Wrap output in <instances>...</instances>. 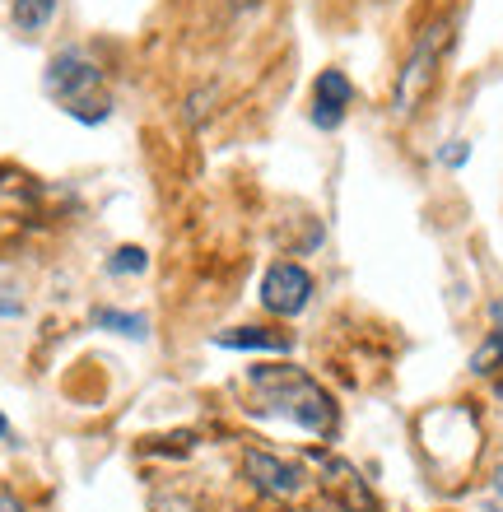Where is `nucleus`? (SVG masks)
Returning <instances> with one entry per match:
<instances>
[{
    "label": "nucleus",
    "instance_id": "obj_12",
    "mask_svg": "<svg viewBox=\"0 0 503 512\" xmlns=\"http://www.w3.org/2000/svg\"><path fill=\"white\" fill-rule=\"evenodd\" d=\"M443 163H448V168H462V163H466V145H462V140H457L452 149H443Z\"/></svg>",
    "mask_w": 503,
    "mask_h": 512
},
{
    "label": "nucleus",
    "instance_id": "obj_3",
    "mask_svg": "<svg viewBox=\"0 0 503 512\" xmlns=\"http://www.w3.org/2000/svg\"><path fill=\"white\" fill-rule=\"evenodd\" d=\"M443 42H448V28L434 24L424 28V38L415 42V52H410L406 70H401V84H396V112L410 117V112L420 108V98L429 94V84H434V66H438V52H443Z\"/></svg>",
    "mask_w": 503,
    "mask_h": 512
},
{
    "label": "nucleus",
    "instance_id": "obj_5",
    "mask_svg": "<svg viewBox=\"0 0 503 512\" xmlns=\"http://www.w3.org/2000/svg\"><path fill=\"white\" fill-rule=\"evenodd\" d=\"M308 298H313V275L294 261H280V266L266 270V280H261V303L275 312V317H299L308 308Z\"/></svg>",
    "mask_w": 503,
    "mask_h": 512
},
{
    "label": "nucleus",
    "instance_id": "obj_13",
    "mask_svg": "<svg viewBox=\"0 0 503 512\" xmlns=\"http://www.w3.org/2000/svg\"><path fill=\"white\" fill-rule=\"evenodd\" d=\"M494 322H503V298H499V303H494Z\"/></svg>",
    "mask_w": 503,
    "mask_h": 512
},
{
    "label": "nucleus",
    "instance_id": "obj_2",
    "mask_svg": "<svg viewBox=\"0 0 503 512\" xmlns=\"http://www.w3.org/2000/svg\"><path fill=\"white\" fill-rule=\"evenodd\" d=\"M47 94L75 117V122L94 126L108 117V94H103V70L84 52H61L47 66Z\"/></svg>",
    "mask_w": 503,
    "mask_h": 512
},
{
    "label": "nucleus",
    "instance_id": "obj_6",
    "mask_svg": "<svg viewBox=\"0 0 503 512\" xmlns=\"http://www.w3.org/2000/svg\"><path fill=\"white\" fill-rule=\"evenodd\" d=\"M345 108H350V80H345V70H322L313 89V126L336 131L345 122Z\"/></svg>",
    "mask_w": 503,
    "mask_h": 512
},
{
    "label": "nucleus",
    "instance_id": "obj_10",
    "mask_svg": "<svg viewBox=\"0 0 503 512\" xmlns=\"http://www.w3.org/2000/svg\"><path fill=\"white\" fill-rule=\"evenodd\" d=\"M503 368V331H490V336L480 340V350L471 354V373H480V378H494Z\"/></svg>",
    "mask_w": 503,
    "mask_h": 512
},
{
    "label": "nucleus",
    "instance_id": "obj_16",
    "mask_svg": "<svg viewBox=\"0 0 503 512\" xmlns=\"http://www.w3.org/2000/svg\"><path fill=\"white\" fill-rule=\"evenodd\" d=\"M5 433H10V424H5V415H0V438H5Z\"/></svg>",
    "mask_w": 503,
    "mask_h": 512
},
{
    "label": "nucleus",
    "instance_id": "obj_9",
    "mask_svg": "<svg viewBox=\"0 0 503 512\" xmlns=\"http://www.w3.org/2000/svg\"><path fill=\"white\" fill-rule=\"evenodd\" d=\"M56 14V0H14V24L24 33H38V28L52 24Z\"/></svg>",
    "mask_w": 503,
    "mask_h": 512
},
{
    "label": "nucleus",
    "instance_id": "obj_8",
    "mask_svg": "<svg viewBox=\"0 0 503 512\" xmlns=\"http://www.w3.org/2000/svg\"><path fill=\"white\" fill-rule=\"evenodd\" d=\"M94 322L103 326V331H117V336H131V340L150 336V322H145V317H140V312H117V308H98V312H94Z\"/></svg>",
    "mask_w": 503,
    "mask_h": 512
},
{
    "label": "nucleus",
    "instance_id": "obj_4",
    "mask_svg": "<svg viewBox=\"0 0 503 512\" xmlns=\"http://www.w3.org/2000/svg\"><path fill=\"white\" fill-rule=\"evenodd\" d=\"M243 471L252 480L261 499H299L303 489H308V471H303L299 461H285L275 457V452H247L243 457Z\"/></svg>",
    "mask_w": 503,
    "mask_h": 512
},
{
    "label": "nucleus",
    "instance_id": "obj_7",
    "mask_svg": "<svg viewBox=\"0 0 503 512\" xmlns=\"http://www.w3.org/2000/svg\"><path fill=\"white\" fill-rule=\"evenodd\" d=\"M219 350H289V331H271V326H233L215 336Z\"/></svg>",
    "mask_w": 503,
    "mask_h": 512
},
{
    "label": "nucleus",
    "instance_id": "obj_11",
    "mask_svg": "<svg viewBox=\"0 0 503 512\" xmlns=\"http://www.w3.org/2000/svg\"><path fill=\"white\" fill-rule=\"evenodd\" d=\"M145 266H150V252H145V247H117L108 261L112 275H140Z\"/></svg>",
    "mask_w": 503,
    "mask_h": 512
},
{
    "label": "nucleus",
    "instance_id": "obj_1",
    "mask_svg": "<svg viewBox=\"0 0 503 512\" xmlns=\"http://www.w3.org/2000/svg\"><path fill=\"white\" fill-rule=\"evenodd\" d=\"M247 382H252V391L271 405L275 415L294 419L299 429H308V433H331L336 429V401H331L327 387H317L303 368L261 364V368L247 373Z\"/></svg>",
    "mask_w": 503,
    "mask_h": 512
},
{
    "label": "nucleus",
    "instance_id": "obj_14",
    "mask_svg": "<svg viewBox=\"0 0 503 512\" xmlns=\"http://www.w3.org/2000/svg\"><path fill=\"white\" fill-rule=\"evenodd\" d=\"M0 512H19V508H14V503H10V499H0Z\"/></svg>",
    "mask_w": 503,
    "mask_h": 512
},
{
    "label": "nucleus",
    "instance_id": "obj_15",
    "mask_svg": "<svg viewBox=\"0 0 503 512\" xmlns=\"http://www.w3.org/2000/svg\"><path fill=\"white\" fill-rule=\"evenodd\" d=\"M494 489H499V494H503V466H499V475H494Z\"/></svg>",
    "mask_w": 503,
    "mask_h": 512
}]
</instances>
